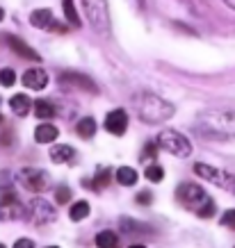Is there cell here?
<instances>
[{
	"instance_id": "1",
	"label": "cell",
	"mask_w": 235,
	"mask_h": 248,
	"mask_svg": "<svg viewBox=\"0 0 235 248\" xmlns=\"http://www.w3.org/2000/svg\"><path fill=\"white\" fill-rule=\"evenodd\" d=\"M176 196H178L183 207H187L201 218H210L215 214V210H217L215 201L205 194V189L194 185V182H183L181 187L176 189Z\"/></svg>"
},
{
	"instance_id": "2",
	"label": "cell",
	"mask_w": 235,
	"mask_h": 248,
	"mask_svg": "<svg viewBox=\"0 0 235 248\" xmlns=\"http://www.w3.org/2000/svg\"><path fill=\"white\" fill-rule=\"evenodd\" d=\"M135 109L137 116L144 121V123H162L174 116V105L167 103L165 98L153 96V93H142L135 98Z\"/></svg>"
},
{
	"instance_id": "3",
	"label": "cell",
	"mask_w": 235,
	"mask_h": 248,
	"mask_svg": "<svg viewBox=\"0 0 235 248\" xmlns=\"http://www.w3.org/2000/svg\"><path fill=\"white\" fill-rule=\"evenodd\" d=\"M199 128L208 135L235 137V109H205L199 114Z\"/></svg>"
},
{
	"instance_id": "4",
	"label": "cell",
	"mask_w": 235,
	"mask_h": 248,
	"mask_svg": "<svg viewBox=\"0 0 235 248\" xmlns=\"http://www.w3.org/2000/svg\"><path fill=\"white\" fill-rule=\"evenodd\" d=\"M160 148H165L167 153H171L174 157H190L192 155V143L185 135H181L178 130H162L158 137H155Z\"/></svg>"
},
{
	"instance_id": "5",
	"label": "cell",
	"mask_w": 235,
	"mask_h": 248,
	"mask_svg": "<svg viewBox=\"0 0 235 248\" xmlns=\"http://www.w3.org/2000/svg\"><path fill=\"white\" fill-rule=\"evenodd\" d=\"M194 173H197L199 178H203L205 182H213L215 187H219L235 196V175H231L228 171H221V169L210 166V164H197L194 166Z\"/></svg>"
},
{
	"instance_id": "6",
	"label": "cell",
	"mask_w": 235,
	"mask_h": 248,
	"mask_svg": "<svg viewBox=\"0 0 235 248\" xmlns=\"http://www.w3.org/2000/svg\"><path fill=\"white\" fill-rule=\"evenodd\" d=\"M18 182H21L23 187L32 191V194H39V191H46L48 185H50V175L44 171V169H21L18 171Z\"/></svg>"
},
{
	"instance_id": "7",
	"label": "cell",
	"mask_w": 235,
	"mask_h": 248,
	"mask_svg": "<svg viewBox=\"0 0 235 248\" xmlns=\"http://www.w3.org/2000/svg\"><path fill=\"white\" fill-rule=\"evenodd\" d=\"M84 12H87V21L96 32H107L110 21H107V2L105 0H84Z\"/></svg>"
},
{
	"instance_id": "8",
	"label": "cell",
	"mask_w": 235,
	"mask_h": 248,
	"mask_svg": "<svg viewBox=\"0 0 235 248\" xmlns=\"http://www.w3.org/2000/svg\"><path fill=\"white\" fill-rule=\"evenodd\" d=\"M23 217H25V207L16 201L14 194L12 191L2 194V198H0V218L2 221H18Z\"/></svg>"
},
{
	"instance_id": "9",
	"label": "cell",
	"mask_w": 235,
	"mask_h": 248,
	"mask_svg": "<svg viewBox=\"0 0 235 248\" xmlns=\"http://www.w3.org/2000/svg\"><path fill=\"white\" fill-rule=\"evenodd\" d=\"M55 217H57L55 207L48 203V201H44V198H34L30 203V218L37 223V226L50 223V221H55Z\"/></svg>"
},
{
	"instance_id": "10",
	"label": "cell",
	"mask_w": 235,
	"mask_h": 248,
	"mask_svg": "<svg viewBox=\"0 0 235 248\" xmlns=\"http://www.w3.org/2000/svg\"><path fill=\"white\" fill-rule=\"evenodd\" d=\"M105 130L114 137H121L128 130V114L123 112V109H112L105 116Z\"/></svg>"
},
{
	"instance_id": "11",
	"label": "cell",
	"mask_w": 235,
	"mask_h": 248,
	"mask_svg": "<svg viewBox=\"0 0 235 248\" xmlns=\"http://www.w3.org/2000/svg\"><path fill=\"white\" fill-rule=\"evenodd\" d=\"M30 23L39 30H62V25L55 21V16L50 9H34L30 14Z\"/></svg>"
},
{
	"instance_id": "12",
	"label": "cell",
	"mask_w": 235,
	"mask_h": 248,
	"mask_svg": "<svg viewBox=\"0 0 235 248\" xmlns=\"http://www.w3.org/2000/svg\"><path fill=\"white\" fill-rule=\"evenodd\" d=\"M50 159H53L55 164H76L78 153L68 143H57V146L50 148Z\"/></svg>"
},
{
	"instance_id": "13",
	"label": "cell",
	"mask_w": 235,
	"mask_h": 248,
	"mask_svg": "<svg viewBox=\"0 0 235 248\" xmlns=\"http://www.w3.org/2000/svg\"><path fill=\"white\" fill-rule=\"evenodd\" d=\"M23 84L32 91H41V89H46V84H48V76H46L44 68H28V71L23 73Z\"/></svg>"
},
{
	"instance_id": "14",
	"label": "cell",
	"mask_w": 235,
	"mask_h": 248,
	"mask_svg": "<svg viewBox=\"0 0 235 248\" xmlns=\"http://www.w3.org/2000/svg\"><path fill=\"white\" fill-rule=\"evenodd\" d=\"M60 82L67 84V87H76V89H83V91H96V84L91 82L87 76H80V73H62L60 76Z\"/></svg>"
},
{
	"instance_id": "15",
	"label": "cell",
	"mask_w": 235,
	"mask_h": 248,
	"mask_svg": "<svg viewBox=\"0 0 235 248\" xmlns=\"http://www.w3.org/2000/svg\"><path fill=\"white\" fill-rule=\"evenodd\" d=\"M7 44H9V48L14 50L16 55H21L23 60H32V62H39V55L32 50L30 46L25 44V41H21L18 37H7Z\"/></svg>"
},
{
	"instance_id": "16",
	"label": "cell",
	"mask_w": 235,
	"mask_h": 248,
	"mask_svg": "<svg viewBox=\"0 0 235 248\" xmlns=\"http://www.w3.org/2000/svg\"><path fill=\"white\" fill-rule=\"evenodd\" d=\"M57 137H60V130L55 128L53 123H41V125H37V130H34L37 143H53Z\"/></svg>"
},
{
	"instance_id": "17",
	"label": "cell",
	"mask_w": 235,
	"mask_h": 248,
	"mask_svg": "<svg viewBox=\"0 0 235 248\" xmlns=\"http://www.w3.org/2000/svg\"><path fill=\"white\" fill-rule=\"evenodd\" d=\"M9 107H12V112L16 116H28L32 109V100L25 93H16V96L9 98Z\"/></svg>"
},
{
	"instance_id": "18",
	"label": "cell",
	"mask_w": 235,
	"mask_h": 248,
	"mask_svg": "<svg viewBox=\"0 0 235 248\" xmlns=\"http://www.w3.org/2000/svg\"><path fill=\"white\" fill-rule=\"evenodd\" d=\"M112 180V175H110V169H99L96 175H94V180H83V187H89L94 191H101L103 187H107Z\"/></svg>"
},
{
	"instance_id": "19",
	"label": "cell",
	"mask_w": 235,
	"mask_h": 248,
	"mask_svg": "<svg viewBox=\"0 0 235 248\" xmlns=\"http://www.w3.org/2000/svg\"><path fill=\"white\" fill-rule=\"evenodd\" d=\"M32 112H34L37 119L48 121L55 116V105L50 100H34V103H32Z\"/></svg>"
},
{
	"instance_id": "20",
	"label": "cell",
	"mask_w": 235,
	"mask_h": 248,
	"mask_svg": "<svg viewBox=\"0 0 235 248\" xmlns=\"http://www.w3.org/2000/svg\"><path fill=\"white\" fill-rule=\"evenodd\" d=\"M76 132L83 139H91V137L96 135V121L91 119V116H84V119L78 121V125H76Z\"/></svg>"
},
{
	"instance_id": "21",
	"label": "cell",
	"mask_w": 235,
	"mask_h": 248,
	"mask_svg": "<svg viewBox=\"0 0 235 248\" xmlns=\"http://www.w3.org/2000/svg\"><path fill=\"white\" fill-rule=\"evenodd\" d=\"M137 178H139V175H137V171L133 166H121V169L117 171V182L123 185V187H133L137 182Z\"/></svg>"
},
{
	"instance_id": "22",
	"label": "cell",
	"mask_w": 235,
	"mask_h": 248,
	"mask_svg": "<svg viewBox=\"0 0 235 248\" xmlns=\"http://www.w3.org/2000/svg\"><path fill=\"white\" fill-rule=\"evenodd\" d=\"M96 246L99 248H119V237L112 230H103L96 234Z\"/></svg>"
},
{
	"instance_id": "23",
	"label": "cell",
	"mask_w": 235,
	"mask_h": 248,
	"mask_svg": "<svg viewBox=\"0 0 235 248\" xmlns=\"http://www.w3.org/2000/svg\"><path fill=\"white\" fill-rule=\"evenodd\" d=\"M89 203L87 201H78V203L71 205V210H68V217H71V221H83V218L89 217Z\"/></svg>"
},
{
	"instance_id": "24",
	"label": "cell",
	"mask_w": 235,
	"mask_h": 248,
	"mask_svg": "<svg viewBox=\"0 0 235 248\" xmlns=\"http://www.w3.org/2000/svg\"><path fill=\"white\" fill-rule=\"evenodd\" d=\"M62 7H64V16H67V21L73 25V28H80L83 23H80V16L76 12V5H73V0H62Z\"/></svg>"
},
{
	"instance_id": "25",
	"label": "cell",
	"mask_w": 235,
	"mask_h": 248,
	"mask_svg": "<svg viewBox=\"0 0 235 248\" xmlns=\"http://www.w3.org/2000/svg\"><path fill=\"white\" fill-rule=\"evenodd\" d=\"M121 230L128 234H137V232H151L149 230V226H139V223H135L133 218H121Z\"/></svg>"
},
{
	"instance_id": "26",
	"label": "cell",
	"mask_w": 235,
	"mask_h": 248,
	"mask_svg": "<svg viewBox=\"0 0 235 248\" xmlns=\"http://www.w3.org/2000/svg\"><path fill=\"white\" fill-rule=\"evenodd\" d=\"M144 175L151 182H160L162 178H165V169H162L160 164H149L146 166V171H144Z\"/></svg>"
},
{
	"instance_id": "27",
	"label": "cell",
	"mask_w": 235,
	"mask_h": 248,
	"mask_svg": "<svg viewBox=\"0 0 235 248\" xmlns=\"http://www.w3.org/2000/svg\"><path fill=\"white\" fill-rule=\"evenodd\" d=\"M14 82H16L14 68H0V84L2 87H14Z\"/></svg>"
},
{
	"instance_id": "28",
	"label": "cell",
	"mask_w": 235,
	"mask_h": 248,
	"mask_svg": "<svg viewBox=\"0 0 235 248\" xmlns=\"http://www.w3.org/2000/svg\"><path fill=\"white\" fill-rule=\"evenodd\" d=\"M158 141L153 139V141H146L144 143V148H142V159H153V157H158Z\"/></svg>"
},
{
	"instance_id": "29",
	"label": "cell",
	"mask_w": 235,
	"mask_h": 248,
	"mask_svg": "<svg viewBox=\"0 0 235 248\" xmlns=\"http://www.w3.org/2000/svg\"><path fill=\"white\" fill-rule=\"evenodd\" d=\"M55 201H57L60 205L68 203V201H71V189H68L67 185H62V187H57V191H55Z\"/></svg>"
},
{
	"instance_id": "30",
	"label": "cell",
	"mask_w": 235,
	"mask_h": 248,
	"mask_svg": "<svg viewBox=\"0 0 235 248\" xmlns=\"http://www.w3.org/2000/svg\"><path fill=\"white\" fill-rule=\"evenodd\" d=\"M219 223L224 228H231V230H235V210H226L224 214H221Z\"/></svg>"
},
{
	"instance_id": "31",
	"label": "cell",
	"mask_w": 235,
	"mask_h": 248,
	"mask_svg": "<svg viewBox=\"0 0 235 248\" xmlns=\"http://www.w3.org/2000/svg\"><path fill=\"white\" fill-rule=\"evenodd\" d=\"M139 205H151V201H153V196H151V191H139L137 194V198H135Z\"/></svg>"
},
{
	"instance_id": "32",
	"label": "cell",
	"mask_w": 235,
	"mask_h": 248,
	"mask_svg": "<svg viewBox=\"0 0 235 248\" xmlns=\"http://www.w3.org/2000/svg\"><path fill=\"white\" fill-rule=\"evenodd\" d=\"M14 248H34V241L32 239H18L14 244Z\"/></svg>"
},
{
	"instance_id": "33",
	"label": "cell",
	"mask_w": 235,
	"mask_h": 248,
	"mask_svg": "<svg viewBox=\"0 0 235 248\" xmlns=\"http://www.w3.org/2000/svg\"><path fill=\"white\" fill-rule=\"evenodd\" d=\"M128 248H146V246H142V244H133V246H128Z\"/></svg>"
},
{
	"instance_id": "34",
	"label": "cell",
	"mask_w": 235,
	"mask_h": 248,
	"mask_svg": "<svg viewBox=\"0 0 235 248\" xmlns=\"http://www.w3.org/2000/svg\"><path fill=\"white\" fill-rule=\"evenodd\" d=\"M2 18H5V12H2V7H0V21H2Z\"/></svg>"
},
{
	"instance_id": "35",
	"label": "cell",
	"mask_w": 235,
	"mask_h": 248,
	"mask_svg": "<svg viewBox=\"0 0 235 248\" xmlns=\"http://www.w3.org/2000/svg\"><path fill=\"white\" fill-rule=\"evenodd\" d=\"M0 123H2V114H0Z\"/></svg>"
},
{
	"instance_id": "36",
	"label": "cell",
	"mask_w": 235,
	"mask_h": 248,
	"mask_svg": "<svg viewBox=\"0 0 235 248\" xmlns=\"http://www.w3.org/2000/svg\"><path fill=\"white\" fill-rule=\"evenodd\" d=\"M48 248H57V246H48Z\"/></svg>"
},
{
	"instance_id": "37",
	"label": "cell",
	"mask_w": 235,
	"mask_h": 248,
	"mask_svg": "<svg viewBox=\"0 0 235 248\" xmlns=\"http://www.w3.org/2000/svg\"><path fill=\"white\" fill-rule=\"evenodd\" d=\"M0 248H5V246H2V244H0Z\"/></svg>"
}]
</instances>
